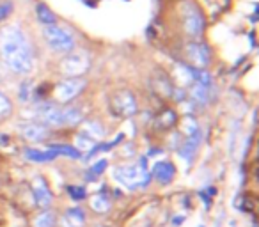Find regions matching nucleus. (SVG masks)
I'll return each instance as SVG.
<instances>
[{
    "instance_id": "obj_25",
    "label": "nucleus",
    "mask_w": 259,
    "mask_h": 227,
    "mask_svg": "<svg viewBox=\"0 0 259 227\" xmlns=\"http://www.w3.org/2000/svg\"><path fill=\"white\" fill-rule=\"evenodd\" d=\"M105 169H107V160L101 158L98 160L96 163H94L93 167H91V172H89V179H94L96 176H100V174L105 172Z\"/></svg>"
},
{
    "instance_id": "obj_28",
    "label": "nucleus",
    "mask_w": 259,
    "mask_h": 227,
    "mask_svg": "<svg viewBox=\"0 0 259 227\" xmlns=\"http://www.w3.org/2000/svg\"><path fill=\"white\" fill-rule=\"evenodd\" d=\"M11 11H13L11 2H2V4H0V22L8 18V16L11 15Z\"/></svg>"
},
{
    "instance_id": "obj_13",
    "label": "nucleus",
    "mask_w": 259,
    "mask_h": 227,
    "mask_svg": "<svg viewBox=\"0 0 259 227\" xmlns=\"http://www.w3.org/2000/svg\"><path fill=\"white\" fill-rule=\"evenodd\" d=\"M83 121V112L82 108L68 107L62 108V126H75V124Z\"/></svg>"
},
{
    "instance_id": "obj_23",
    "label": "nucleus",
    "mask_w": 259,
    "mask_h": 227,
    "mask_svg": "<svg viewBox=\"0 0 259 227\" xmlns=\"http://www.w3.org/2000/svg\"><path fill=\"white\" fill-rule=\"evenodd\" d=\"M55 225V215L52 211H45L34 222V227H54Z\"/></svg>"
},
{
    "instance_id": "obj_8",
    "label": "nucleus",
    "mask_w": 259,
    "mask_h": 227,
    "mask_svg": "<svg viewBox=\"0 0 259 227\" xmlns=\"http://www.w3.org/2000/svg\"><path fill=\"white\" fill-rule=\"evenodd\" d=\"M188 59L192 61V64L197 66V69H204L211 62V52L204 43H190L187 47Z\"/></svg>"
},
{
    "instance_id": "obj_3",
    "label": "nucleus",
    "mask_w": 259,
    "mask_h": 227,
    "mask_svg": "<svg viewBox=\"0 0 259 227\" xmlns=\"http://www.w3.org/2000/svg\"><path fill=\"white\" fill-rule=\"evenodd\" d=\"M43 36H45V41H47L54 50L62 52V54H68V52H71L73 47H75V37H73V34L69 32L68 29H64V27L55 25V23L54 25H45Z\"/></svg>"
},
{
    "instance_id": "obj_2",
    "label": "nucleus",
    "mask_w": 259,
    "mask_h": 227,
    "mask_svg": "<svg viewBox=\"0 0 259 227\" xmlns=\"http://www.w3.org/2000/svg\"><path fill=\"white\" fill-rule=\"evenodd\" d=\"M114 177H115V181H119V183L128 188V190L148 187L149 179H151V174L148 172V158L142 156L137 165L115 167Z\"/></svg>"
},
{
    "instance_id": "obj_18",
    "label": "nucleus",
    "mask_w": 259,
    "mask_h": 227,
    "mask_svg": "<svg viewBox=\"0 0 259 227\" xmlns=\"http://www.w3.org/2000/svg\"><path fill=\"white\" fill-rule=\"evenodd\" d=\"M76 149L78 151H91V149L94 148V146L98 144V141H94V139H91L87 133H83V131H80L78 135H76Z\"/></svg>"
},
{
    "instance_id": "obj_16",
    "label": "nucleus",
    "mask_w": 259,
    "mask_h": 227,
    "mask_svg": "<svg viewBox=\"0 0 259 227\" xmlns=\"http://www.w3.org/2000/svg\"><path fill=\"white\" fill-rule=\"evenodd\" d=\"M36 15L37 18H39V22L43 23V25H54L55 22H57V16L52 13V9L48 8V6L45 4H37L36 6Z\"/></svg>"
},
{
    "instance_id": "obj_21",
    "label": "nucleus",
    "mask_w": 259,
    "mask_h": 227,
    "mask_svg": "<svg viewBox=\"0 0 259 227\" xmlns=\"http://www.w3.org/2000/svg\"><path fill=\"white\" fill-rule=\"evenodd\" d=\"M13 114V103L2 90H0V119H8Z\"/></svg>"
},
{
    "instance_id": "obj_22",
    "label": "nucleus",
    "mask_w": 259,
    "mask_h": 227,
    "mask_svg": "<svg viewBox=\"0 0 259 227\" xmlns=\"http://www.w3.org/2000/svg\"><path fill=\"white\" fill-rule=\"evenodd\" d=\"M83 133H87L91 139H94V141H100L101 137L105 135V130L101 128V124L100 123H89V124H85V128H83Z\"/></svg>"
},
{
    "instance_id": "obj_4",
    "label": "nucleus",
    "mask_w": 259,
    "mask_h": 227,
    "mask_svg": "<svg viewBox=\"0 0 259 227\" xmlns=\"http://www.w3.org/2000/svg\"><path fill=\"white\" fill-rule=\"evenodd\" d=\"M89 68H91V59L83 52L66 55L61 62V71L64 75L71 76V78H78L80 75L89 71Z\"/></svg>"
},
{
    "instance_id": "obj_9",
    "label": "nucleus",
    "mask_w": 259,
    "mask_h": 227,
    "mask_svg": "<svg viewBox=\"0 0 259 227\" xmlns=\"http://www.w3.org/2000/svg\"><path fill=\"white\" fill-rule=\"evenodd\" d=\"M22 135L30 142H41L48 137V126L37 123V121H30V123H25L22 128Z\"/></svg>"
},
{
    "instance_id": "obj_6",
    "label": "nucleus",
    "mask_w": 259,
    "mask_h": 227,
    "mask_svg": "<svg viewBox=\"0 0 259 227\" xmlns=\"http://www.w3.org/2000/svg\"><path fill=\"white\" fill-rule=\"evenodd\" d=\"M110 107L112 110L117 114V116L122 117H130V116H135L137 114V100L135 96L130 90H119L110 101Z\"/></svg>"
},
{
    "instance_id": "obj_24",
    "label": "nucleus",
    "mask_w": 259,
    "mask_h": 227,
    "mask_svg": "<svg viewBox=\"0 0 259 227\" xmlns=\"http://www.w3.org/2000/svg\"><path fill=\"white\" fill-rule=\"evenodd\" d=\"M174 123H176V114H174L172 110H163L162 116H160V119H158L160 126H162V128H170Z\"/></svg>"
},
{
    "instance_id": "obj_19",
    "label": "nucleus",
    "mask_w": 259,
    "mask_h": 227,
    "mask_svg": "<svg viewBox=\"0 0 259 227\" xmlns=\"http://www.w3.org/2000/svg\"><path fill=\"white\" fill-rule=\"evenodd\" d=\"M34 89H36V87H34L32 83L29 82V80L22 82V85H20V89H18V98H20V101L27 103V101L34 100Z\"/></svg>"
},
{
    "instance_id": "obj_15",
    "label": "nucleus",
    "mask_w": 259,
    "mask_h": 227,
    "mask_svg": "<svg viewBox=\"0 0 259 227\" xmlns=\"http://www.w3.org/2000/svg\"><path fill=\"white\" fill-rule=\"evenodd\" d=\"M209 96H211V89L204 85H199V83H194L190 89V98L199 105H206L209 101Z\"/></svg>"
},
{
    "instance_id": "obj_27",
    "label": "nucleus",
    "mask_w": 259,
    "mask_h": 227,
    "mask_svg": "<svg viewBox=\"0 0 259 227\" xmlns=\"http://www.w3.org/2000/svg\"><path fill=\"white\" fill-rule=\"evenodd\" d=\"M69 195H71V199H75V201H82V199H85V188L82 187H69Z\"/></svg>"
},
{
    "instance_id": "obj_14",
    "label": "nucleus",
    "mask_w": 259,
    "mask_h": 227,
    "mask_svg": "<svg viewBox=\"0 0 259 227\" xmlns=\"http://www.w3.org/2000/svg\"><path fill=\"white\" fill-rule=\"evenodd\" d=\"M85 222V215L80 208H71L64 216V227H82Z\"/></svg>"
},
{
    "instance_id": "obj_5",
    "label": "nucleus",
    "mask_w": 259,
    "mask_h": 227,
    "mask_svg": "<svg viewBox=\"0 0 259 227\" xmlns=\"http://www.w3.org/2000/svg\"><path fill=\"white\" fill-rule=\"evenodd\" d=\"M183 25L190 36H201L202 34L206 20L202 16L201 9L195 4H187L183 8Z\"/></svg>"
},
{
    "instance_id": "obj_20",
    "label": "nucleus",
    "mask_w": 259,
    "mask_h": 227,
    "mask_svg": "<svg viewBox=\"0 0 259 227\" xmlns=\"http://www.w3.org/2000/svg\"><path fill=\"white\" fill-rule=\"evenodd\" d=\"M91 206H93L94 211L98 213H105L110 209V201H108L107 197H105L103 194H98L96 197H93V201H91Z\"/></svg>"
},
{
    "instance_id": "obj_7",
    "label": "nucleus",
    "mask_w": 259,
    "mask_h": 227,
    "mask_svg": "<svg viewBox=\"0 0 259 227\" xmlns=\"http://www.w3.org/2000/svg\"><path fill=\"white\" fill-rule=\"evenodd\" d=\"M85 87V80L82 78H68L62 80L55 85V98L61 103H69L73 101Z\"/></svg>"
},
{
    "instance_id": "obj_10",
    "label": "nucleus",
    "mask_w": 259,
    "mask_h": 227,
    "mask_svg": "<svg viewBox=\"0 0 259 227\" xmlns=\"http://www.w3.org/2000/svg\"><path fill=\"white\" fill-rule=\"evenodd\" d=\"M34 201L41 208H48L52 202V192L48 190V187L45 185V181L41 177H37L34 181Z\"/></svg>"
},
{
    "instance_id": "obj_26",
    "label": "nucleus",
    "mask_w": 259,
    "mask_h": 227,
    "mask_svg": "<svg viewBox=\"0 0 259 227\" xmlns=\"http://www.w3.org/2000/svg\"><path fill=\"white\" fill-rule=\"evenodd\" d=\"M185 131H187V137H192V135L201 133V130H199L195 119H190V117H187V119H185Z\"/></svg>"
},
{
    "instance_id": "obj_1",
    "label": "nucleus",
    "mask_w": 259,
    "mask_h": 227,
    "mask_svg": "<svg viewBox=\"0 0 259 227\" xmlns=\"http://www.w3.org/2000/svg\"><path fill=\"white\" fill-rule=\"evenodd\" d=\"M0 55L11 71L18 75H29L32 71V47L20 27L8 25L0 30Z\"/></svg>"
},
{
    "instance_id": "obj_11",
    "label": "nucleus",
    "mask_w": 259,
    "mask_h": 227,
    "mask_svg": "<svg viewBox=\"0 0 259 227\" xmlns=\"http://www.w3.org/2000/svg\"><path fill=\"white\" fill-rule=\"evenodd\" d=\"M25 158L30 160V162H39V163H47V162H52V160L57 158V153L52 151L50 148L48 149H36V148H27L25 149Z\"/></svg>"
},
{
    "instance_id": "obj_17",
    "label": "nucleus",
    "mask_w": 259,
    "mask_h": 227,
    "mask_svg": "<svg viewBox=\"0 0 259 227\" xmlns=\"http://www.w3.org/2000/svg\"><path fill=\"white\" fill-rule=\"evenodd\" d=\"M52 151H55L57 155H62V156H68V158H80V151L73 146H68V144H52L48 146Z\"/></svg>"
},
{
    "instance_id": "obj_12",
    "label": "nucleus",
    "mask_w": 259,
    "mask_h": 227,
    "mask_svg": "<svg viewBox=\"0 0 259 227\" xmlns=\"http://www.w3.org/2000/svg\"><path fill=\"white\" fill-rule=\"evenodd\" d=\"M176 174V167L170 162H158L153 169V176L156 177V181L160 183H170Z\"/></svg>"
}]
</instances>
